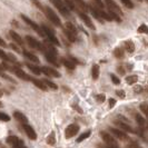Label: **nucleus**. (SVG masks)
Here are the masks:
<instances>
[{"label":"nucleus","instance_id":"nucleus-9","mask_svg":"<svg viewBox=\"0 0 148 148\" xmlns=\"http://www.w3.org/2000/svg\"><path fill=\"white\" fill-rule=\"evenodd\" d=\"M76 12H77V15L79 16V18L82 19V21H84V23L88 27V28H90V29L95 30L96 28H95V25L92 23V21H91V19L89 18V16L87 15V14H85V12H82V11H80V10H76Z\"/></svg>","mask_w":148,"mask_h":148},{"label":"nucleus","instance_id":"nucleus-21","mask_svg":"<svg viewBox=\"0 0 148 148\" xmlns=\"http://www.w3.org/2000/svg\"><path fill=\"white\" fill-rule=\"evenodd\" d=\"M30 82H32L37 88H39L40 90H44V91H46L47 90V87H46V85H45L44 82H42V80H40V79H37V78H35V77H31L30 78Z\"/></svg>","mask_w":148,"mask_h":148},{"label":"nucleus","instance_id":"nucleus-32","mask_svg":"<svg viewBox=\"0 0 148 148\" xmlns=\"http://www.w3.org/2000/svg\"><path fill=\"white\" fill-rule=\"evenodd\" d=\"M138 32L139 34H146V35H148V26H146V25H140L139 27H138Z\"/></svg>","mask_w":148,"mask_h":148},{"label":"nucleus","instance_id":"nucleus-30","mask_svg":"<svg viewBox=\"0 0 148 148\" xmlns=\"http://www.w3.org/2000/svg\"><path fill=\"white\" fill-rule=\"evenodd\" d=\"M19 140H20V138H18L17 136H9L7 138V144H9L10 146H14Z\"/></svg>","mask_w":148,"mask_h":148},{"label":"nucleus","instance_id":"nucleus-51","mask_svg":"<svg viewBox=\"0 0 148 148\" xmlns=\"http://www.w3.org/2000/svg\"><path fill=\"white\" fill-rule=\"evenodd\" d=\"M1 107H3V104H2L1 101H0V108H1Z\"/></svg>","mask_w":148,"mask_h":148},{"label":"nucleus","instance_id":"nucleus-45","mask_svg":"<svg viewBox=\"0 0 148 148\" xmlns=\"http://www.w3.org/2000/svg\"><path fill=\"white\" fill-rule=\"evenodd\" d=\"M108 101H109V107H110V108H112V107L116 105V100H115L114 98H110Z\"/></svg>","mask_w":148,"mask_h":148},{"label":"nucleus","instance_id":"nucleus-44","mask_svg":"<svg viewBox=\"0 0 148 148\" xmlns=\"http://www.w3.org/2000/svg\"><path fill=\"white\" fill-rule=\"evenodd\" d=\"M117 71H118L119 74L120 75H124L126 74V70H125V68H124V66H119V67H117Z\"/></svg>","mask_w":148,"mask_h":148},{"label":"nucleus","instance_id":"nucleus-8","mask_svg":"<svg viewBox=\"0 0 148 148\" xmlns=\"http://www.w3.org/2000/svg\"><path fill=\"white\" fill-rule=\"evenodd\" d=\"M104 1H105V3H106V6L108 7V10H109V11H112V12H115L116 15L120 16V17L124 15L123 10L120 9V7H119L114 0H104Z\"/></svg>","mask_w":148,"mask_h":148},{"label":"nucleus","instance_id":"nucleus-10","mask_svg":"<svg viewBox=\"0 0 148 148\" xmlns=\"http://www.w3.org/2000/svg\"><path fill=\"white\" fill-rule=\"evenodd\" d=\"M115 125L118 127L120 130H123L124 133H132V134H137V132H135L132 126H129L125 121H120V120H115Z\"/></svg>","mask_w":148,"mask_h":148},{"label":"nucleus","instance_id":"nucleus-6","mask_svg":"<svg viewBox=\"0 0 148 148\" xmlns=\"http://www.w3.org/2000/svg\"><path fill=\"white\" fill-rule=\"evenodd\" d=\"M20 17H21L22 20L25 21V23H27L29 27H31V28L35 30V31L37 32L39 36H41V37H45L44 32H42V30H41V28H40V26H39V25H37V23L34 21V20H31L29 17H27L26 15H21Z\"/></svg>","mask_w":148,"mask_h":148},{"label":"nucleus","instance_id":"nucleus-16","mask_svg":"<svg viewBox=\"0 0 148 148\" xmlns=\"http://www.w3.org/2000/svg\"><path fill=\"white\" fill-rule=\"evenodd\" d=\"M22 55H23V57L26 58L27 60H29V61H31V62H34V64H39L40 62V60H39V58H38L36 55H34V53H31L30 51H28L27 49H23L22 50Z\"/></svg>","mask_w":148,"mask_h":148},{"label":"nucleus","instance_id":"nucleus-41","mask_svg":"<svg viewBox=\"0 0 148 148\" xmlns=\"http://www.w3.org/2000/svg\"><path fill=\"white\" fill-rule=\"evenodd\" d=\"M11 147L12 148H27L26 146H25V144H23V141H22L21 139L18 141L17 144H15L14 146H11Z\"/></svg>","mask_w":148,"mask_h":148},{"label":"nucleus","instance_id":"nucleus-48","mask_svg":"<svg viewBox=\"0 0 148 148\" xmlns=\"http://www.w3.org/2000/svg\"><path fill=\"white\" fill-rule=\"evenodd\" d=\"M132 146H133L134 148H141L140 146L137 144V143H132Z\"/></svg>","mask_w":148,"mask_h":148},{"label":"nucleus","instance_id":"nucleus-38","mask_svg":"<svg viewBox=\"0 0 148 148\" xmlns=\"http://www.w3.org/2000/svg\"><path fill=\"white\" fill-rule=\"evenodd\" d=\"M121 2L124 3V6L129 9H133L134 8V3L132 2V0H121Z\"/></svg>","mask_w":148,"mask_h":148},{"label":"nucleus","instance_id":"nucleus-7","mask_svg":"<svg viewBox=\"0 0 148 148\" xmlns=\"http://www.w3.org/2000/svg\"><path fill=\"white\" fill-rule=\"evenodd\" d=\"M100 136H101L103 140L106 143V145H107L108 147H118L117 140L111 136L110 134L106 133V132H101V133H100Z\"/></svg>","mask_w":148,"mask_h":148},{"label":"nucleus","instance_id":"nucleus-14","mask_svg":"<svg viewBox=\"0 0 148 148\" xmlns=\"http://www.w3.org/2000/svg\"><path fill=\"white\" fill-rule=\"evenodd\" d=\"M109 130H110V133L112 134L116 138H118L119 140L125 141V140H129V139H130L126 133H124L123 130H120V129H118V128H110Z\"/></svg>","mask_w":148,"mask_h":148},{"label":"nucleus","instance_id":"nucleus-4","mask_svg":"<svg viewBox=\"0 0 148 148\" xmlns=\"http://www.w3.org/2000/svg\"><path fill=\"white\" fill-rule=\"evenodd\" d=\"M50 2L57 8V10L62 16H65V17H69L70 16V10L67 8V6L65 5V2L62 0H50Z\"/></svg>","mask_w":148,"mask_h":148},{"label":"nucleus","instance_id":"nucleus-2","mask_svg":"<svg viewBox=\"0 0 148 148\" xmlns=\"http://www.w3.org/2000/svg\"><path fill=\"white\" fill-rule=\"evenodd\" d=\"M42 12H44L45 16L47 17V19H48L49 21H51V23H53L56 27H61V21H60L59 17L57 16V14L52 10L51 8L48 7V6H44Z\"/></svg>","mask_w":148,"mask_h":148},{"label":"nucleus","instance_id":"nucleus-17","mask_svg":"<svg viewBox=\"0 0 148 148\" xmlns=\"http://www.w3.org/2000/svg\"><path fill=\"white\" fill-rule=\"evenodd\" d=\"M9 36L17 44V46H23V44H25L23 39L20 37V35H18V32H16L15 30H9Z\"/></svg>","mask_w":148,"mask_h":148},{"label":"nucleus","instance_id":"nucleus-3","mask_svg":"<svg viewBox=\"0 0 148 148\" xmlns=\"http://www.w3.org/2000/svg\"><path fill=\"white\" fill-rule=\"evenodd\" d=\"M40 28H41L42 32H44L45 37H47V40H48L50 44H52L53 46H60L59 40L57 39L56 35H55V31H53L51 28H49V27L46 26V25H41Z\"/></svg>","mask_w":148,"mask_h":148},{"label":"nucleus","instance_id":"nucleus-31","mask_svg":"<svg viewBox=\"0 0 148 148\" xmlns=\"http://www.w3.org/2000/svg\"><path fill=\"white\" fill-rule=\"evenodd\" d=\"M90 130H88V132H86V133L82 134L79 137H78V139H77V143H82V141H84L85 139H87L89 136H90Z\"/></svg>","mask_w":148,"mask_h":148},{"label":"nucleus","instance_id":"nucleus-24","mask_svg":"<svg viewBox=\"0 0 148 148\" xmlns=\"http://www.w3.org/2000/svg\"><path fill=\"white\" fill-rule=\"evenodd\" d=\"M124 46H125V49L129 53H133L135 51V44H134L132 40H126L124 41Z\"/></svg>","mask_w":148,"mask_h":148},{"label":"nucleus","instance_id":"nucleus-15","mask_svg":"<svg viewBox=\"0 0 148 148\" xmlns=\"http://www.w3.org/2000/svg\"><path fill=\"white\" fill-rule=\"evenodd\" d=\"M22 128H23V130H25L26 135L29 137V139H31V140H36V139H37V134H36V130L30 126V125H28V124L22 125Z\"/></svg>","mask_w":148,"mask_h":148},{"label":"nucleus","instance_id":"nucleus-43","mask_svg":"<svg viewBox=\"0 0 148 148\" xmlns=\"http://www.w3.org/2000/svg\"><path fill=\"white\" fill-rule=\"evenodd\" d=\"M134 91H135L136 94H140V92H143V87L139 86V85H137V86L134 87Z\"/></svg>","mask_w":148,"mask_h":148},{"label":"nucleus","instance_id":"nucleus-28","mask_svg":"<svg viewBox=\"0 0 148 148\" xmlns=\"http://www.w3.org/2000/svg\"><path fill=\"white\" fill-rule=\"evenodd\" d=\"M125 80L128 85H134V84H136L137 80H138V77L136 76V75H130V76H128L125 78Z\"/></svg>","mask_w":148,"mask_h":148},{"label":"nucleus","instance_id":"nucleus-5","mask_svg":"<svg viewBox=\"0 0 148 148\" xmlns=\"http://www.w3.org/2000/svg\"><path fill=\"white\" fill-rule=\"evenodd\" d=\"M26 42L28 44L30 48H34V49H36V50H39V51L44 52L45 50V47L42 42H40L39 40H37L36 38L31 37V36H26Z\"/></svg>","mask_w":148,"mask_h":148},{"label":"nucleus","instance_id":"nucleus-18","mask_svg":"<svg viewBox=\"0 0 148 148\" xmlns=\"http://www.w3.org/2000/svg\"><path fill=\"white\" fill-rule=\"evenodd\" d=\"M44 53H45V57H46V60H47L48 62L52 64L53 66L59 67V64H58V61H57V56H56V55H53V53H51V52H49V51H46V50L44 51Z\"/></svg>","mask_w":148,"mask_h":148},{"label":"nucleus","instance_id":"nucleus-52","mask_svg":"<svg viewBox=\"0 0 148 148\" xmlns=\"http://www.w3.org/2000/svg\"><path fill=\"white\" fill-rule=\"evenodd\" d=\"M138 1H141V0H138Z\"/></svg>","mask_w":148,"mask_h":148},{"label":"nucleus","instance_id":"nucleus-50","mask_svg":"<svg viewBox=\"0 0 148 148\" xmlns=\"http://www.w3.org/2000/svg\"><path fill=\"white\" fill-rule=\"evenodd\" d=\"M127 148H134V147L132 146V144H130V145H128V146H127Z\"/></svg>","mask_w":148,"mask_h":148},{"label":"nucleus","instance_id":"nucleus-35","mask_svg":"<svg viewBox=\"0 0 148 148\" xmlns=\"http://www.w3.org/2000/svg\"><path fill=\"white\" fill-rule=\"evenodd\" d=\"M96 100L99 104H103L106 100V96H105L104 94H98V95H96Z\"/></svg>","mask_w":148,"mask_h":148},{"label":"nucleus","instance_id":"nucleus-46","mask_svg":"<svg viewBox=\"0 0 148 148\" xmlns=\"http://www.w3.org/2000/svg\"><path fill=\"white\" fill-rule=\"evenodd\" d=\"M10 47H11V48H12V49H14V50H15V51H17V52H18V53H19V52H20V49H19V48H18V46H17V45H15V44H11V45H10Z\"/></svg>","mask_w":148,"mask_h":148},{"label":"nucleus","instance_id":"nucleus-53","mask_svg":"<svg viewBox=\"0 0 148 148\" xmlns=\"http://www.w3.org/2000/svg\"><path fill=\"white\" fill-rule=\"evenodd\" d=\"M146 1H148V0H146Z\"/></svg>","mask_w":148,"mask_h":148},{"label":"nucleus","instance_id":"nucleus-12","mask_svg":"<svg viewBox=\"0 0 148 148\" xmlns=\"http://www.w3.org/2000/svg\"><path fill=\"white\" fill-rule=\"evenodd\" d=\"M41 69V73H44L46 76H48V77H53V78H60V73L59 71H57L56 69H53L51 67H47V66H44L40 68Z\"/></svg>","mask_w":148,"mask_h":148},{"label":"nucleus","instance_id":"nucleus-49","mask_svg":"<svg viewBox=\"0 0 148 148\" xmlns=\"http://www.w3.org/2000/svg\"><path fill=\"white\" fill-rule=\"evenodd\" d=\"M2 96H3V91H2L1 89H0V98H1Z\"/></svg>","mask_w":148,"mask_h":148},{"label":"nucleus","instance_id":"nucleus-11","mask_svg":"<svg viewBox=\"0 0 148 148\" xmlns=\"http://www.w3.org/2000/svg\"><path fill=\"white\" fill-rule=\"evenodd\" d=\"M12 67V69H11V71H14V74L18 77V78H20L21 80H25V82H30V77L29 75L27 74V73H25L23 70H22V68H17V67Z\"/></svg>","mask_w":148,"mask_h":148},{"label":"nucleus","instance_id":"nucleus-42","mask_svg":"<svg viewBox=\"0 0 148 148\" xmlns=\"http://www.w3.org/2000/svg\"><path fill=\"white\" fill-rule=\"evenodd\" d=\"M116 95H117L119 98H121V99H124V98L126 97V94H125L124 90H116Z\"/></svg>","mask_w":148,"mask_h":148},{"label":"nucleus","instance_id":"nucleus-39","mask_svg":"<svg viewBox=\"0 0 148 148\" xmlns=\"http://www.w3.org/2000/svg\"><path fill=\"white\" fill-rule=\"evenodd\" d=\"M31 2H32V5H34L35 7H37L38 9H40V10L42 11V8H44V6L41 5V2H40L39 0H31Z\"/></svg>","mask_w":148,"mask_h":148},{"label":"nucleus","instance_id":"nucleus-25","mask_svg":"<svg viewBox=\"0 0 148 148\" xmlns=\"http://www.w3.org/2000/svg\"><path fill=\"white\" fill-rule=\"evenodd\" d=\"M99 73H100V69H99V66L98 65H94L92 68H91V77L94 80H97L98 77H99Z\"/></svg>","mask_w":148,"mask_h":148},{"label":"nucleus","instance_id":"nucleus-37","mask_svg":"<svg viewBox=\"0 0 148 148\" xmlns=\"http://www.w3.org/2000/svg\"><path fill=\"white\" fill-rule=\"evenodd\" d=\"M110 78H111V82H112L114 85H119V84H120V79H119L116 75L110 74Z\"/></svg>","mask_w":148,"mask_h":148},{"label":"nucleus","instance_id":"nucleus-22","mask_svg":"<svg viewBox=\"0 0 148 148\" xmlns=\"http://www.w3.org/2000/svg\"><path fill=\"white\" fill-rule=\"evenodd\" d=\"M26 66L28 67L30 70H31V73H32V74L37 75V76H39V75L41 74V69H40L38 66H36V65L30 64V62H26Z\"/></svg>","mask_w":148,"mask_h":148},{"label":"nucleus","instance_id":"nucleus-27","mask_svg":"<svg viewBox=\"0 0 148 148\" xmlns=\"http://www.w3.org/2000/svg\"><path fill=\"white\" fill-rule=\"evenodd\" d=\"M114 55H115V57H116L117 59H123V58L125 57V52L123 50V48H119V47L114 50Z\"/></svg>","mask_w":148,"mask_h":148},{"label":"nucleus","instance_id":"nucleus-33","mask_svg":"<svg viewBox=\"0 0 148 148\" xmlns=\"http://www.w3.org/2000/svg\"><path fill=\"white\" fill-rule=\"evenodd\" d=\"M10 120V116L7 115L6 112H1L0 111V121H5V123H7Z\"/></svg>","mask_w":148,"mask_h":148},{"label":"nucleus","instance_id":"nucleus-29","mask_svg":"<svg viewBox=\"0 0 148 148\" xmlns=\"http://www.w3.org/2000/svg\"><path fill=\"white\" fill-rule=\"evenodd\" d=\"M47 144L48 145H50V146H53L55 144H56V135H55V133L52 132L48 137H47Z\"/></svg>","mask_w":148,"mask_h":148},{"label":"nucleus","instance_id":"nucleus-26","mask_svg":"<svg viewBox=\"0 0 148 148\" xmlns=\"http://www.w3.org/2000/svg\"><path fill=\"white\" fill-rule=\"evenodd\" d=\"M42 82L46 85L47 88H50V89H52V90H57V89H58V86H57L55 82H52L51 80H49V79H47V78L42 79Z\"/></svg>","mask_w":148,"mask_h":148},{"label":"nucleus","instance_id":"nucleus-13","mask_svg":"<svg viewBox=\"0 0 148 148\" xmlns=\"http://www.w3.org/2000/svg\"><path fill=\"white\" fill-rule=\"evenodd\" d=\"M78 132H79V126L76 125V124H71V125H69L66 128V130H65V137H66L67 139H69V138L74 137Z\"/></svg>","mask_w":148,"mask_h":148},{"label":"nucleus","instance_id":"nucleus-1","mask_svg":"<svg viewBox=\"0 0 148 148\" xmlns=\"http://www.w3.org/2000/svg\"><path fill=\"white\" fill-rule=\"evenodd\" d=\"M64 32H65V35L67 36L68 40H69L70 42H75V41H77V38H78V31H77L76 27H75L71 22L67 21L66 23H65V26H64Z\"/></svg>","mask_w":148,"mask_h":148},{"label":"nucleus","instance_id":"nucleus-34","mask_svg":"<svg viewBox=\"0 0 148 148\" xmlns=\"http://www.w3.org/2000/svg\"><path fill=\"white\" fill-rule=\"evenodd\" d=\"M139 108H140L141 112H144V114L146 115V117L148 118V105L145 104V103H143V104H140Z\"/></svg>","mask_w":148,"mask_h":148},{"label":"nucleus","instance_id":"nucleus-19","mask_svg":"<svg viewBox=\"0 0 148 148\" xmlns=\"http://www.w3.org/2000/svg\"><path fill=\"white\" fill-rule=\"evenodd\" d=\"M14 118H15L18 123H20L21 125L28 124V118H27V116H25L20 111H15V112H14Z\"/></svg>","mask_w":148,"mask_h":148},{"label":"nucleus","instance_id":"nucleus-40","mask_svg":"<svg viewBox=\"0 0 148 148\" xmlns=\"http://www.w3.org/2000/svg\"><path fill=\"white\" fill-rule=\"evenodd\" d=\"M0 59H2L3 61H8V57H7V53L3 51V49L0 48Z\"/></svg>","mask_w":148,"mask_h":148},{"label":"nucleus","instance_id":"nucleus-47","mask_svg":"<svg viewBox=\"0 0 148 148\" xmlns=\"http://www.w3.org/2000/svg\"><path fill=\"white\" fill-rule=\"evenodd\" d=\"M0 47H2V48L7 47V44L5 42V40H3V39H2L1 37H0Z\"/></svg>","mask_w":148,"mask_h":148},{"label":"nucleus","instance_id":"nucleus-23","mask_svg":"<svg viewBox=\"0 0 148 148\" xmlns=\"http://www.w3.org/2000/svg\"><path fill=\"white\" fill-rule=\"evenodd\" d=\"M135 118H136V121H137L138 126L140 127V129L143 130V129L145 128V126H146V120H145V118L141 116L140 114H136Z\"/></svg>","mask_w":148,"mask_h":148},{"label":"nucleus","instance_id":"nucleus-20","mask_svg":"<svg viewBox=\"0 0 148 148\" xmlns=\"http://www.w3.org/2000/svg\"><path fill=\"white\" fill-rule=\"evenodd\" d=\"M61 64L69 70H74L76 68V64L73 61L71 58H61Z\"/></svg>","mask_w":148,"mask_h":148},{"label":"nucleus","instance_id":"nucleus-36","mask_svg":"<svg viewBox=\"0 0 148 148\" xmlns=\"http://www.w3.org/2000/svg\"><path fill=\"white\" fill-rule=\"evenodd\" d=\"M7 57H8V61H9V62H12L14 65L18 62L17 58H16V57L14 56V55H12V53H7Z\"/></svg>","mask_w":148,"mask_h":148}]
</instances>
